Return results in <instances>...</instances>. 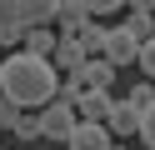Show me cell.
<instances>
[{
	"instance_id": "6da1fadb",
	"label": "cell",
	"mask_w": 155,
	"mask_h": 150,
	"mask_svg": "<svg viewBox=\"0 0 155 150\" xmlns=\"http://www.w3.org/2000/svg\"><path fill=\"white\" fill-rule=\"evenodd\" d=\"M0 95L10 100V105L40 115V110L55 105V95H60V70H55L50 60L30 55V50H15V55L0 60Z\"/></svg>"
},
{
	"instance_id": "7a4b0ae2",
	"label": "cell",
	"mask_w": 155,
	"mask_h": 150,
	"mask_svg": "<svg viewBox=\"0 0 155 150\" xmlns=\"http://www.w3.org/2000/svg\"><path fill=\"white\" fill-rule=\"evenodd\" d=\"M75 125H80V115H75V105H45L40 110V140H60V145H70Z\"/></svg>"
},
{
	"instance_id": "3957f363",
	"label": "cell",
	"mask_w": 155,
	"mask_h": 150,
	"mask_svg": "<svg viewBox=\"0 0 155 150\" xmlns=\"http://www.w3.org/2000/svg\"><path fill=\"white\" fill-rule=\"evenodd\" d=\"M100 60H110L115 70H120V65H130V60H140V40H135L125 25H110V35H105V50H100Z\"/></svg>"
},
{
	"instance_id": "277c9868",
	"label": "cell",
	"mask_w": 155,
	"mask_h": 150,
	"mask_svg": "<svg viewBox=\"0 0 155 150\" xmlns=\"http://www.w3.org/2000/svg\"><path fill=\"white\" fill-rule=\"evenodd\" d=\"M0 45H10V55L25 45V20H20V0H0Z\"/></svg>"
},
{
	"instance_id": "5b68a950",
	"label": "cell",
	"mask_w": 155,
	"mask_h": 150,
	"mask_svg": "<svg viewBox=\"0 0 155 150\" xmlns=\"http://www.w3.org/2000/svg\"><path fill=\"white\" fill-rule=\"evenodd\" d=\"M110 105H115V95H110V90H80V100H75V115H80L85 125H105Z\"/></svg>"
},
{
	"instance_id": "8992f818",
	"label": "cell",
	"mask_w": 155,
	"mask_h": 150,
	"mask_svg": "<svg viewBox=\"0 0 155 150\" xmlns=\"http://www.w3.org/2000/svg\"><path fill=\"white\" fill-rule=\"evenodd\" d=\"M105 130H110V140H130V135H140V110L125 105V100H115L110 115H105Z\"/></svg>"
},
{
	"instance_id": "52a82bcc",
	"label": "cell",
	"mask_w": 155,
	"mask_h": 150,
	"mask_svg": "<svg viewBox=\"0 0 155 150\" xmlns=\"http://www.w3.org/2000/svg\"><path fill=\"white\" fill-rule=\"evenodd\" d=\"M125 15H130V20H120V25L130 30L140 45L155 40V0H135V5H125Z\"/></svg>"
},
{
	"instance_id": "ba28073f",
	"label": "cell",
	"mask_w": 155,
	"mask_h": 150,
	"mask_svg": "<svg viewBox=\"0 0 155 150\" xmlns=\"http://www.w3.org/2000/svg\"><path fill=\"white\" fill-rule=\"evenodd\" d=\"M25 30H50V20H60V0H20Z\"/></svg>"
},
{
	"instance_id": "9c48e42d",
	"label": "cell",
	"mask_w": 155,
	"mask_h": 150,
	"mask_svg": "<svg viewBox=\"0 0 155 150\" xmlns=\"http://www.w3.org/2000/svg\"><path fill=\"white\" fill-rule=\"evenodd\" d=\"M75 75H80V85H85V90H110L120 70H115L110 60H100V55H95V60H85V65L75 70Z\"/></svg>"
},
{
	"instance_id": "30bf717a",
	"label": "cell",
	"mask_w": 155,
	"mask_h": 150,
	"mask_svg": "<svg viewBox=\"0 0 155 150\" xmlns=\"http://www.w3.org/2000/svg\"><path fill=\"white\" fill-rule=\"evenodd\" d=\"M110 145H115V140H110V130H105V125H85V120H80L65 150H110Z\"/></svg>"
},
{
	"instance_id": "8fae6325",
	"label": "cell",
	"mask_w": 155,
	"mask_h": 150,
	"mask_svg": "<svg viewBox=\"0 0 155 150\" xmlns=\"http://www.w3.org/2000/svg\"><path fill=\"white\" fill-rule=\"evenodd\" d=\"M90 25V5L85 0H60V35H80V30Z\"/></svg>"
},
{
	"instance_id": "7c38bea8",
	"label": "cell",
	"mask_w": 155,
	"mask_h": 150,
	"mask_svg": "<svg viewBox=\"0 0 155 150\" xmlns=\"http://www.w3.org/2000/svg\"><path fill=\"white\" fill-rule=\"evenodd\" d=\"M50 65H55V70H65V75H75V70L85 65V50H80V40H70V35H60V45H55V55H50Z\"/></svg>"
},
{
	"instance_id": "4fadbf2b",
	"label": "cell",
	"mask_w": 155,
	"mask_h": 150,
	"mask_svg": "<svg viewBox=\"0 0 155 150\" xmlns=\"http://www.w3.org/2000/svg\"><path fill=\"white\" fill-rule=\"evenodd\" d=\"M55 45H60V30H25V45H20V50H30V55H40V60H50Z\"/></svg>"
},
{
	"instance_id": "5bb4252c",
	"label": "cell",
	"mask_w": 155,
	"mask_h": 150,
	"mask_svg": "<svg viewBox=\"0 0 155 150\" xmlns=\"http://www.w3.org/2000/svg\"><path fill=\"white\" fill-rule=\"evenodd\" d=\"M105 35H110V25H100V20H90V25L75 35V40H80V50H85V60H95V55L105 50Z\"/></svg>"
},
{
	"instance_id": "9a60e30c",
	"label": "cell",
	"mask_w": 155,
	"mask_h": 150,
	"mask_svg": "<svg viewBox=\"0 0 155 150\" xmlns=\"http://www.w3.org/2000/svg\"><path fill=\"white\" fill-rule=\"evenodd\" d=\"M10 135H15V140H25V145H30V140H40V115H35V110H25V115L15 120Z\"/></svg>"
},
{
	"instance_id": "2e32d148",
	"label": "cell",
	"mask_w": 155,
	"mask_h": 150,
	"mask_svg": "<svg viewBox=\"0 0 155 150\" xmlns=\"http://www.w3.org/2000/svg\"><path fill=\"white\" fill-rule=\"evenodd\" d=\"M125 105H135V110H140V115H145V110L155 105V80H140V85H135L130 95H125Z\"/></svg>"
},
{
	"instance_id": "e0dca14e",
	"label": "cell",
	"mask_w": 155,
	"mask_h": 150,
	"mask_svg": "<svg viewBox=\"0 0 155 150\" xmlns=\"http://www.w3.org/2000/svg\"><path fill=\"white\" fill-rule=\"evenodd\" d=\"M20 115H25L20 105H10V100L0 95V130H15V120H20Z\"/></svg>"
},
{
	"instance_id": "ac0fdd59",
	"label": "cell",
	"mask_w": 155,
	"mask_h": 150,
	"mask_svg": "<svg viewBox=\"0 0 155 150\" xmlns=\"http://www.w3.org/2000/svg\"><path fill=\"white\" fill-rule=\"evenodd\" d=\"M135 65L145 70V80H155V40H145V45H140V60H135Z\"/></svg>"
},
{
	"instance_id": "d6986e66",
	"label": "cell",
	"mask_w": 155,
	"mask_h": 150,
	"mask_svg": "<svg viewBox=\"0 0 155 150\" xmlns=\"http://www.w3.org/2000/svg\"><path fill=\"white\" fill-rule=\"evenodd\" d=\"M140 140H145V145L155 150V105H150V110L140 115Z\"/></svg>"
},
{
	"instance_id": "ffe728a7",
	"label": "cell",
	"mask_w": 155,
	"mask_h": 150,
	"mask_svg": "<svg viewBox=\"0 0 155 150\" xmlns=\"http://www.w3.org/2000/svg\"><path fill=\"white\" fill-rule=\"evenodd\" d=\"M90 5V20L95 15H120V0H85Z\"/></svg>"
},
{
	"instance_id": "44dd1931",
	"label": "cell",
	"mask_w": 155,
	"mask_h": 150,
	"mask_svg": "<svg viewBox=\"0 0 155 150\" xmlns=\"http://www.w3.org/2000/svg\"><path fill=\"white\" fill-rule=\"evenodd\" d=\"M110 150H125V145H120V140H115V145H110Z\"/></svg>"
}]
</instances>
